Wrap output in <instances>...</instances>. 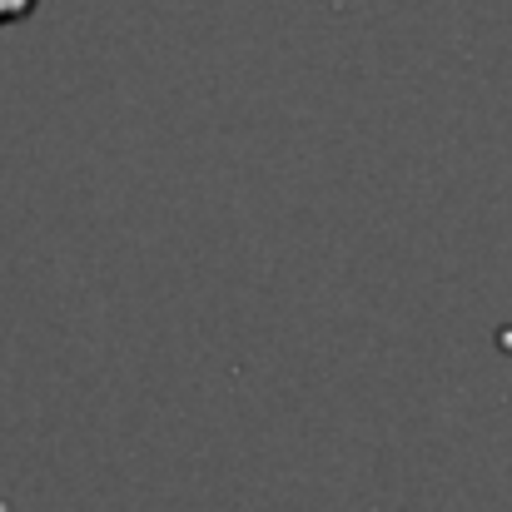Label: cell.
I'll return each instance as SVG.
<instances>
[{
    "mask_svg": "<svg viewBox=\"0 0 512 512\" xmlns=\"http://www.w3.org/2000/svg\"><path fill=\"white\" fill-rule=\"evenodd\" d=\"M30 10H35V0H0V25L5 20H25Z\"/></svg>",
    "mask_w": 512,
    "mask_h": 512,
    "instance_id": "cell-1",
    "label": "cell"
}]
</instances>
